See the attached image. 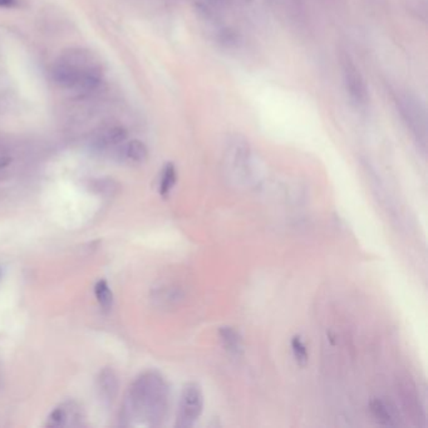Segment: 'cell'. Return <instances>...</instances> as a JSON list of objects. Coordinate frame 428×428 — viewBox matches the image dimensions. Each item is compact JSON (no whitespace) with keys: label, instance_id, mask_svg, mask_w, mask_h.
<instances>
[{"label":"cell","instance_id":"6da1fadb","mask_svg":"<svg viewBox=\"0 0 428 428\" xmlns=\"http://www.w3.org/2000/svg\"><path fill=\"white\" fill-rule=\"evenodd\" d=\"M170 387L168 382L156 371L139 375L128 389L123 418L131 425L148 427L160 426L168 413Z\"/></svg>","mask_w":428,"mask_h":428},{"label":"cell","instance_id":"7a4b0ae2","mask_svg":"<svg viewBox=\"0 0 428 428\" xmlns=\"http://www.w3.org/2000/svg\"><path fill=\"white\" fill-rule=\"evenodd\" d=\"M52 75L60 87L88 92L98 87L100 67L92 54L82 49H73L55 62Z\"/></svg>","mask_w":428,"mask_h":428},{"label":"cell","instance_id":"3957f363","mask_svg":"<svg viewBox=\"0 0 428 428\" xmlns=\"http://www.w3.org/2000/svg\"><path fill=\"white\" fill-rule=\"evenodd\" d=\"M204 411V393L200 384L188 382L181 392L179 412L176 418V427H194L200 420Z\"/></svg>","mask_w":428,"mask_h":428},{"label":"cell","instance_id":"277c9868","mask_svg":"<svg viewBox=\"0 0 428 428\" xmlns=\"http://www.w3.org/2000/svg\"><path fill=\"white\" fill-rule=\"evenodd\" d=\"M341 75L349 100L357 108H363L368 103V89L359 69L348 54H341Z\"/></svg>","mask_w":428,"mask_h":428},{"label":"cell","instance_id":"5b68a950","mask_svg":"<svg viewBox=\"0 0 428 428\" xmlns=\"http://www.w3.org/2000/svg\"><path fill=\"white\" fill-rule=\"evenodd\" d=\"M397 106L400 108L402 118L407 123L412 134H415L417 140L425 143L426 141V118L425 112L420 103L409 96H400L397 98Z\"/></svg>","mask_w":428,"mask_h":428},{"label":"cell","instance_id":"8992f818","mask_svg":"<svg viewBox=\"0 0 428 428\" xmlns=\"http://www.w3.org/2000/svg\"><path fill=\"white\" fill-rule=\"evenodd\" d=\"M80 421H82V416H80V407L73 402H68L54 409L48 417L46 426L49 428L78 426Z\"/></svg>","mask_w":428,"mask_h":428},{"label":"cell","instance_id":"52a82bcc","mask_svg":"<svg viewBox=\"0 0 428 428\" xmlns=\"http://www.w3.org/2000/svg\"><path fill=\"white\" fill-rule=\"evenodd\" d=\"M369 411L375 421L383 426H398V413L392 403L375 398L369 403Z\"/></svg>","mask_w":428,"mask_h":428},{"label":"cell","instance_id":"ba28073f","mask_svg":"<svg viewBox=\"0 0 428 428\" xmlns=\"http://www.w3.org/2000/svg\"><path fill=\"white\" fill-rule=\"evenodd\" d=\"M97 389L98 393L105 403L114 402L118 393V380L117 375L112 368H103L97 378Z\"/></svg>","mask_w":428,"mask_h":428},{"label":"cell","instance_id":"9c48e42d","mask_svg":"<svg viewBox=\"0 0 428 428\" xmlns=\"http://www.w3.org/2000/svg\"><path fill=\"white\" fill-rule=\"evenodd\" d=\"M221 343L224 348L228 350L230 355H240L242 352V339L239 332H236L231 327H222L219 330Z\"/></svg>","mask_w":428,"mask_h":428},{"label":"cell","instance_id":"30bf717a","mask_svg":"<svg viewBox=\"0 0 428 428\" xmlns=\"http://www.w3.org/2000/svg\"><path fill=\"white\" fill-rule=\"evenodd\" d=\"M176 181H177V172H176V168H175L174 163L168 162L166 163L163 168H162V172H161L160 186H159V191L162 197H168V195L171 194L172 188L176 185Z\"/></svg>","mask_w":428,"mask_h":428},{"label":"cell","instance_id":"8fae6325","mask_svg":"<svg viewBox=\"0 0 428 428\" xmlns=\"http://www.w3.org/2000/svg\"><path fill=\"white\" fill-rule=\"evenodd\" d=\"M125 157L136 163H142L148 160V148L142 141H130L127 145L123 148Z\"/></svg>","mask_w":428,"mask_h":428},{"label":"cell","instance_id":"7c38bea8","mask_svg":"<svg viewBox=\"0 0 428 428\" xmlns=\"http://www.w3.org/2000/svg\"><path fill=\"white\" fill-rule=\"evenodd\" d=\"M94 295L100 308L105 312H109L114 305V293L106 280H98L94 285Z\"/></svg>","mask_w":428,"mask_h":428},{"label":"cell","instance_id":"4fadbf2b","mask_svg":"<svg viewBox=\"0 0 428 428\" xmlns=\"http://www.w3.org/2000/svg\"><path fill=\"white\" fill-rule=\"evenodd\" d=\"M290 344H292V352L294 355L295 362L301 367H304L309 361L308 349H307L305 343L303 341L299 335H295L290 341Z\"/></svg>","mask_w":428,"mask_h":428},{"label":"cell","instance_id":"5bb4252c","mask_svg":"<svg viewBox=\"0 0 428 428\" xmlns=\"http://www.w3.org/2000/svg\"><path fill=\"white\" fill-rule=\"evenodd\" d=\"M127 140V131L123 127H114L108 130L106 134L102 137L103 146H116Z\"/></svg>","mask_w":428,"mask_h":428},{"label":"cell","instance_id":"9a60e30c","mask_svg":"<svg viewBox=\"0 0 428 428\" xmlns=\"http://www.w3.org/2000/svg\"><path fill=\"white\" fill-rule=\"evenodd\" d=\"M19 0H0V8H14L18 6Z\"/></svg>","mask_w":428,"mask_h":428},{"label":"cell","instance_id":"2e32d148","mask_svg":"<svg viewBox=\"0 0 428 428\" xmlns=\"http://www.w3.org/2000/svg\"><path fill=\"white\" fill-rule=\"evenodd\" d=\"M9 162H10V159H9V157L1 156V157H0V170L6 168V166H8V165H9Z\"/></svg>","mask_w":428,"mask_h":428},{"label":"cell","instance_id":"e0dca14e","mask_svg":"<svg viewBox=\"0 0 428 428\" xmlns=\"http://www.w3.org/2000/svg\"><path fill=\"white\" fill-rule=\"evenodd\" d=\"M0 278H1V269H0Z\"/></svg>","mask_w":428,"mask_h":428}]
</instances>
